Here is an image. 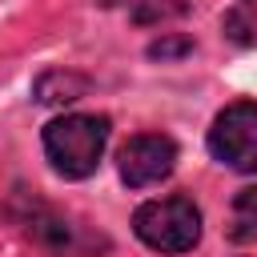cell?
Listing matches in <instances>:
<instances>
[{
    "instance_id": "6da1fadb",
    "label": "cell",
    "mask_w": 257,
    "mask_h": 257,
    "mask_svg": "<svg viewBox=\"0 0 257 257\" xmlns=\"http://www.w3.org/2000/svg\"><path fill=\"white\" fill-rule=\"evenodd\" d=\"M8 213L24 229V237L36 249H44L48 257H100V253L112 249V241L96 225L56 209V205H48V201H40L32 193H16Z\"/></svg>"
},
{
    "instance_id": "7a4b0ae2",
    "label": "cell",
    "mask_w": 257,
    "mask_h": 257,
    "mask_svg": "<svg viewBox=\"0 0 257 257\" xmlns=\"http://www.w3.org/2000/svg\"><path fill=\"white\" fill-rule=\"evenodd\" d=\"M108 133H112V120L104 112H64V116H52L44 124L40 145H44V157H48L56 177L88 181L100 169Z\"/></svg>"
},
{
    "instance_id": "3957f363",
    "label": "cell",
    "mask_w": 257,
    "mask_h": 257,
    "mask_svg": "<svg viewBox=\"0 0 257 257\" xmlns=\"http://www.w3.org/2000/svg\"><path fill=\"white\" fill-rule=\"evenodd\" d=\"M133 233L153 253H169V257L189 253V249L201 245V209L185 193H169V197L145 201L133 213Z\"/></svg>"
},
{
    "instance_id": "277c9868",
    "label": "cell",
    "mask_w": 257,
    "mask_h": 257,
    "mask_svg": "<svg viewBox=\"0 0 257 257\" xmlns=\"http://www.w3.org/2000/svg\"><path fill=\"white\" fill-rule=\"evenodd\" d=\"M209 157L233 173H257V100L225 104L209 124Z\"/></svg>"
},
{
    "instance_id": "5b68a950",
    "label": "cell",
    "mask_w": 257,
    "mask_h": 257,
    "mask_svg": "<svg viewBox=\"0 0 257 257\" xmlns=\"http://www.w3.org/2000/svg\"><path fill=\"white\" fill-rule=\"evenodd\" d=\"M177 169V141L169 133H137L116 153V173L128 189L161 185Z\"/></svg>"
},
{
    "instance_id": "8992f818",
    "label": "cell",
    "mask_w": 257,
    "mask_h": 257,
    "mask_svg": "<svg viewBox=\"0 0 257 257\" xmlns=\"http://www.w3.org/2000/svg\"><path fill=\"white\" fill-rule=\"evenodd\" d=\"M92 80L76 68H44L36 80H32V100L36 104H48V108H64L80 96H88Z\"/></svg>"
},
{
    "instance_id": "52a82bcc",
    "label": "cell",
    "mask_w": 257,
    "mask_h": 257,
    "mask_svg": "<svg viewBox=\"0 0 257 257\" xmlns=\"http://www.w3.org/2000/svg\"><path fill=\"white\" fill-rule=\"evenodd\" d=\"M229 241H237V245H253L257 241V185L237 189L233 213H229Z\"/></svg>"
},
{
    "instance_id": "ba28073f",
    "label": "cell",
    "mask_w": 257,
    "mask_h": 257,
    "mask_svg": "<svg viewBox=\"0 0 257 257\" xmlns=\"http://www.w3.org/2000/svg\"><path fill=\"white\" fill-rule=\"evenodd\" d=\"M221 32L233 44H249L257 32V0H233V8L221 16Z\"/></svg>"
},
{
    "instance_id": "9c48e42d",
    "label": "cell",
    "mask_w": 257,
    "mask_h": 257,
    "mask_svg": "<svg viewBox=\"0 0 257 257\" xmlns=\"http://www.w3.org/2000/svg\"><path fill=\"white\" fill-rule=\"evenodd\" d=\"M185 12H189V0H141L133 8V20L157 24V20H173V16H185Z\"/></svg>"
},
{
    "instance_id": "30bf717a",
    "label": "cell",
    "mask_w": 257,
    "mask_h": 257,
    "mask_svg": "<svg viewBox=\"0 0 257 257\" xmlns=\"http://www.w3.org/2000/svg\"><path fill=\"white\" fill-rule=\"evenodd\" d=\"M149 60H181V56H189L193 52V36H185V32H169V36H161V40H153L149 48Z\"/></svg>"
},
{
    "instance_id": "8fae6325",
    "label": "cell",
    "mask_w": 257,
    "mask_h": 257,
    "mask_svg": "<svg viewBox=\"0 0 257 257\" xmlns=\"http://www.w3.org/2000/svg\"><path fill=\"white\" fill-rule=\"evenodd\" d=\"M96 4H100V8H116V4H133V8H137L141 0H96Z\"/></svg>"
}]
</instances>
